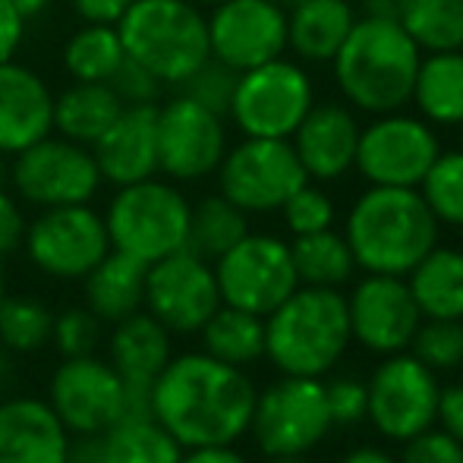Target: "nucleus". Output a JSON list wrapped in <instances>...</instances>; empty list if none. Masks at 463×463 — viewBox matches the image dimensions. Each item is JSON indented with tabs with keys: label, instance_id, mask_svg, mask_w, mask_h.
Segmentation results:
<instances>
[{
	"label": "nucleus",
	"instance_id": "nucleus-3",
	"mask_svg": "<svg viewBox=\"0 0 463 463\" xmlns=\"http://www.w3.org/2000/svg\"><path fill=\"white\" fill-rule=\"evenodd\" d=\"M420 61L422 51L397 19L356 16L331 61V73L350 108L378 117L410 104Z\"/></svg>",
	"mask_w": 463,
	"mask_h": 463
},
{
	"label": "nucleus",
	"instance_id": "nucleus-36",
	"mask_svg": "<svg viewBox=\"0 0 463 463\" xmlns=\"http://www.w3.org/2000/svg\"><path fill=\"white\" fill-rule=\"evenodd\" d=\"M54 337V312L35 297L0 299V344L6 354H38Z\"/></svg>",
	"mask_w": 463,
	"mask_h": 463
},
{
	"label": "nucleus",
	"instance_id": "nucleus-32",
	"mask_svg": "<svg viewBox=\"0 0 463 463\" xmlns=\"http://www.w3.org/2000/svg\"><path fill=\"white\" fill-rule=\"evenodd\" d=\"M108 463H180L184 445L148 416H123L108 432H101Z\"/></svg>",
	"mask_w": 463,
	"mask_h": 463
},
{
	"label": "nucleus",
	"instance_id": "nucleus-35",
	"mask_svg": "<svg viewBox=\"0 0 463 463\" xmlns=\"http://www.w3.org/2000/svg\"><path fill=\"white\" fill-rule=\"evenodd\" d=\"M123 57L127 51H123L120 32L108 23H89L70 38L63 51V63L76 82H108L123 63Z\"/></svg>",
	"mask_w": 463,
	"mask_h": 463
},
{
	"label": "nucleus",
	"instance_id": "nucleus-54",
	"mask_svg": "<svg viewBox=\"0 0 463 463\" xmlns=\"http://www.w3.org/2000/svg\"><path fill=\"white\" fill-rule=\"evenodd\" d=\"M6 382H10V354H6L4 344H0V394H4Z\"/></svg>",
	"mask_w": 463,
	"mask_h": 463
},
{
	"label": "nucleus",
	"instance_id": "nucleus-19",
	"mask_svg": "<svg viewBox=\"0 0 463 463\" xmlns=\"http://www.w3.org/2000/svg\"><path fill=\"white\" fill-rule=\"evenodd\" d=\"M208 48L240 73L284 57L287 10L271 0H221L208 19Z\"/></svg>",
	"mask_w": 463,
	"mask_h": 463
},
{
	"label": "nucleus",
	"instance_id": "nucleus-56",
	"mask_svg": "<svg viewBox=\"0 0 463 463\" xmlns=\"http://www.w3.org/2000/svg\"><path fill=\"white\" fill-rule=\"evenodd\" d=\"M6 297V275H4V259H0V299Z\"/></svg>",
	"mask_w": 463,
	"mask_h": 463
},
{
	"label": "nucleus",
	"instance_id": "nucleus-45",
	"mask_svg": "<svg viewBox=\"0 0 463 463\" xmlns=\"http://www.w3.org/2000/svg\"><path fill=\"white\" fill-rule=\"evenodd\" d=\"M25 240V218L19 205L0 189V259L16 252Z\"/></svg>",
	"mask_w": 463,
	"mask_h": 463
},
{
	"label": "nucleus",
	"instance_id": "nucleus-39",
	"mask_svg": "<svg viewBox=\"0 0 463 463\" xmlns=\"http://www.w3.org/2000/svg\"><path fill=\"white\" fill-rule=\"evenodd\" d=\"M280 218H284V227L290 231V237H303V233H318V231L335 227L337 205L322 186L306 180V184L280 205Z\"/></svg>",
	"mask_w": 463,
	"mask_h": 463
},
{
	"label": "nucleus",
	"instance_id": "nucleus-31",
	"mask_svg": "<svg viewBox=\"0 0 463 463\" xmlns=\"http://www.w3.org/2000/svg\"><path fill=\"white\" fill-rule=\"evenodd\" d=\"M290 256L299 284H309V287H335V290H344L356 278V271H360L354 252H350V243L335 227L293 237Z\"/></svg>",
	"mask_w": 463,
	"mask_h": 463
},
{
	"label": "nucleus",
	"instance_id": "nucleus-15",
	"mask_svg": "<svg viewBox=\"0 0 463 463\" xmlns=\"http://www.w3.org/2000/svg\"><path fill=\"white\" fill-rule=\"evenodd\" d=\"M48 403L70 435H101L127 413V384L95 354L63 356L51 375Z\"/></svg>",
	"mask_w": 463,
	"mask_h": 463
},
{
	"label": "nucleus",
	"instance_id": "nucleus-5",
	"mask_svg": "<svg viewBox=\"0 0 463 463\" xmlns=\"http://www.w3.org/2000/svg\"><path fill=\"white\" fill-rule=\"evenodd\" d=\"M123 51L161 82H184L212 57L208 19L193 0H133L117 19Z\"/></svg>",
	"mask_w": 463,
	"mask_h": 463
},
{
	"label": "nucleus",
	"instance_id": "nucleus-24",
	"mask_svg": "<svg viewBox=\"0 0 463 463\" xmlns=\"http://www.w3.org/2000/svg\"><path fill=\"white\" fill-rule=\"evenodd\" d=\"M108 350V363L129 391H152L155 378L174 356L171 331L146 309L114 322Z\"/></svg>",
	"mask_w": 463,
	"mask_h": 463
},
{
	"label": "nucleus",
	"instance_id": "nucleus-11",
	"mask_svg": "<svg viewBox=\"0 0 463 463\" xmlns=\"http://www.w3.org/2000/svg\"><path fill=\"white\" fill-rule=\"evenodd\" d=\"M441 142L432 123L420 114H391L372 117L369 127L360 129L354 171L369 186H407L416 189L439 158Z\"/></svg>",
	"mask_w": 463,
	"mask_h": 463
},
{
	"label": "nucleus",
	"instance_id": "nucleus-6",
	"mask_svg": "<svg viewBox=\"0 0 463 463\" xmlns=\"http://www.w3.org/2000/svg\"><path fill=\"white\" fill-rule=\"evenodd\" d=\"M331 432L325 378L278 375L256 394L250 439L262 458H309Z\"/></svg>",
	"mask_w": 463,
	"mask_h": 463
},
{
	"label": "nucleus",
	"instance_id": "nucleus-25",
	"mask_svg": "<svg viewBox=\"0 0 463 463\" xmlns=\"http://www.w3.org/2000/svg\"><path fill=\"white\" fill-rule=\"evenodd\" d=\"M354 23L350 0H299L287 10V51L303 63H331Z\"/></svg>",
	"mask_w": 463,
	"mask_h": 463
},
{
	"label": "nucleus",
	"instance_id": "nucleus-27",
	"mask_svg": "<svg viewBox=\"0 0 463 463\" xmlns=\"http://www.w3.org/2000/svg\"><path fill=\"white\" fill-rule=\"evenodd\" d=\"M410 104L432 127H463V48L422 54Z\"/></svg>",
	"mask_w": 463,
	"mask_h": 463
},
{
	"label": "nucleus",
	"instance_id": "nucleus-38",
	"mask_svg": "<svg viewBox=\"0 0 463 463\" xmlns=\"http://www.w3.org/2000/svg\"><path fill=\"white\" fill-rule=\"evenodd\" d=\"M410 354L439 375L463 369V322L458 318H422Z\"/></svg>",
	"mask_w": 463,
	"mask_h": 463
},
{
	"label": "nucleus",
	"instance_id": "nucleus-33",
	"mask_svg": "<svg viewBox=\"0 0 463 463\" xmlns=\"http://www.w3.org/2000/svg\"><path fill=\"white\" fill-rule=\"evenodd\" d=\"M250 233V214L237 208L224 195H208L195 208H189V233H186V250L202 256L205 262L224 256L231 246Z\"/></svg>",
	"mask_w": 463,
	"mask_h": 463
},
{
	"label": "nucleus",
	"instance_id": "nucleus-13",
	"mask_svg": "<svg viewBox=\"0 0 463 463\" xmlns=\"http://www.w3.org/2000/svg\"><path fill=\"white\" fill-rule=\"evenodd\" d=\"M25 250L35 269L61 280H80L110 252L104 218L89 205L44 208L25 227Z\"/></svg>",
	"mask_w": 463,
	"mask_h": 463
},
{
	"label": "nucleus",
	"instance_id": "nucleus-55",
	"mask_svg": "<svg viewBox=\"0 0 463 463\" xmlns=\"http://www.w3.org/2000/svg\"><path fill=\"white\" fill-rule=\"evenodd\" d=\"M262 463H312L309 458H265Z\"/></svg>",
	"mask_w": 463,
	"mask_h": 463
},
{
	"label": "nucleus",
	"instance_id": "nucleus-4",
	"mask_svg": "<svg viewBox=\"0 0 463 463\" xmlns=\"http://www.w3.org/2000/svg\"><path fill=\"white\" fill-rule=\"evenodd\" d=\"M350 347L347 297L335 287L299 284L265 316V360L278 375L328 378Z\"/></svg>",
	"mask_w": 463,
	"mask_h": 463
},
{
	"label": "nucleus",
	"instance_id": "nucleus-29",
	"mask_svg": "<svg viewBox=\"0 0 463 463\" xmlns=\"http://www.w3.org/2000/svg\"><path fill=\"white\" fill-rule=\"evenodd\" d=\"M123 108L127 104L117 98L110 82H76L54 101V127L63 133V139L95 146Z\"/></svg>",
	"mask_w": 463,
	"mask_h": 463
},
{
	"label": "nucleus",
	"instance_id": "nucleus-21",
	"mask_svg": "<svg viewBox=\"0 0 463 463\" xmlns=\"http://www.w3.org/2000/svg\"><path fill=\"white\" fill-rule=\"evenodd\" d=\"M155 104H127L110 129L95 142V165L114 186H129L155 177L158 171V139H155Z\"/></svg>",
	"mask_w": 463,
	"mask_h": 463
},
{
	"label": "nucleus",
	"instance_id": "nucleus-58",
	"mask_svg": "<svg viewBox=\"0 0 463 463\" xmlns=\"http://www.w3.org/2000/svg\"><path fill=\"white\" fill-rule=\"evenodd\" d=\"M4 174H6V167H4V155H0V186H4Z\"/></svg>",
	"mask_w": 463,
	"mask_h": 463
},
{
	"label": "nucleus",
	"instance_id": "nucleus-7",
	"mask_svg": "<svg viewBox=\"0 0 463 463\" xmlns=\"http://www.w3.org/2000/svg\"><path fill=\"white\" fill-rule=\"evenodd\" d=\"M189 208L193 205L186 195L161 180L148 177L120 186L104 218L110 250L127 252L146 265L186 250Z\"/></svg>",
	"mask_w": 463,
	"mask_h": 463
},
{
	"label": "nucleus",
	"instance_id": "nucleus-12",
	"mask_svg": "<svg viewBox=\"0 0 463 463\" xmlns=\"http://www.w3.org/2000/svg\"><path fill=\"white\" fill-rule=\"evenodd\" d=\"M306 171L290 139H256L246 136L240 146L224 152L218 165L221 195L246 214L280 212L287 199L306 184Z\"/></svg>",
	"mask_w": 463,
	"mask_h": 463
},
{
	"label": "nucleus",
	"instance_id": "nucleus-9",
	"mask_svg": "<svg viewBox=\"0 0 463 463\" xmlns=\"http://www.w3.org/2000/svg\"><path fill=\"white\" fill-rule=\"evenodd\" d=\"M316 104V86L297 61L275 57L240 73L231 101V117L243 136L256 139H290L309 108Z\"/></svg>",
	"mask_w": 463,
	"mask_h": 463
},
{
	"label": "nucleus",
	"instance_id": "nucleus-26",
	"mask_svg": "<svg viewBox=\"0 0 463 463\" xmlns=\"http://www.w3.org/2000/svg\"><path fill=\"white\" fill-rule=\"evenodd\" d=\"M146 262L120 250H110L82 278L86 280V306L104 325H114L120 318L133 316V312L142 309V299H146Z\"/></svg>",
	"mask_w": 463,
	"mask_h": 463
},
{
	"label": "nucleus",
	"instance_id": "nucleus-57",
	"mask_svg": "<svg viewBox=\"0 0 463 463\" xmlns=\"http://www.w3.org/2000/svg\"><path fill=\"white\" fill-rule=\"evenodd\" d=\"M271 4L284 6V10H290V6H293V4H299V0H271Z\"/></svg>",
	"mask_w": 463,
	"mask_h": 463
},
{
	"label": "nucleus",
	"instance_id": "nucleus-44",
	"mask_svg": "<svg viewBox=\"0 0 463 463\" xmlns=\"http://www.w3.org/2000/svg\"><path fill=\"white\" fill-rule=\"evenodd\" d=\"M108 82L123 104H155V98L161 92L158 76L148 73L142 63L129 61V57H123V63L117 67V73Z\"/></svg>",
	"mask_w": 463,
	"mask_h": 463
},
{
	"label": "nucleus",
	"instance_id": "nucleus-52",
	"mask_svg": "<svg viewBox=\"0 0 463 463\" xmlns=\"http://www.w3.org/2000/svg\"><path fill=\"white\" fill-rule=\"evenodd\" d=\"M407 0H360L363 16H382V19H397Z\"/></svg>",
	"mask_w": 463,
	"mask_h": 463
},
{
	"label": "nucleus",
	"instance_id": "nucleus-48",
	"mask_svg": "<svg viewBox=\"0 0 463 463\" xmlns=\"http://www.w3.org/2000/svg\"><path fill=\"white\" fill-rule=\"evenodd\" d=\"M180 463H250L237 445H202V448H184Z\"/></svg>",
	"mask_w": 463,
	"mask_h": 463
},
{
	"label": "nucleus",
	"instance_id": "nucleus-59",
	"mask_svg": "<svg viewBox=\"0 0 463 463\" xmlns=\"http://www.w3.org/2000/svg\"><path fill=\"white\" fill-rule=\"evenodd\" d=\"M193 4H208V6H214V4H221V0H193Z\"/></svg>",
	"mask_w": 463,
	"mask_h": 463
},
{
	"label": "nucleus",
	"instance_id": "nucleus-40",
	"mask_svg": "<svg viewBox=\"0 0 463 463\" xmlns=\"http://www.w3.org/2000/svg\"><path fill=\"white\" fill-rule=\"evenodd\" d=\"M237 82H240V70L221 63L218 57H208L180 86H184V95L193 98L195 104H202V108H208L218 117H227L231 114L233 92H237Z\"/></svg>",
	"mask_w": 463,
	"mask_h": 463
},
{
	"label": "nucleus",
	"instance_id": "nucleus-42",
	"mask_svg": "<svg viewBox=\"0 0 463 463\" xmlns=\"http://www.w3.org/2000/svg\"><path fill=\"white\" fill-rule=\"evenodd\" d=\"M325 397L335 429H354L366 422V382L356 375H331L325 378Z\"/></svg>",
	"mask_w": 463,
	"mask_h": 463
},
{
	"label": "nucleus",
	"instance_id": "nucleus-37",
	"mask_svg": "<svg viewBox=\"0 0 463 463\" xmlns=\"http://www.w3.org/2000/svg\"><path fill=\"white\" fill-rule=\"evenodd\" d=\"M416 189L441 227L463 231V148H441Z\"/></svg>",
	"mask_w": 463,
	"mask_h": 463
},
{
	"label": "nucleus",
	"instance_id": "nucleus-22",
	"mask_svg": "<svg viewBox=\"0 0 463 463\" xmlns=\"http://www.w3.org/2000/svg\"><path fill=\"white\" fill-rule=\"evenodd\" d=\"M70 432L42 397L0 401V463H63Z\"/></svg>",
	"mask_w": 463,
	"mask_h": 463
},
{
	"label": "nucleus",
	"instance_id": "nucleus-2",
	"mask_svg": "<svg viewBox=\"0 0 463 463\" xmlns=\"http://www.w3.org/2000/svg\"><path fill=\"white\" fill-rule=\"evenodd\" d=\"M344 240L360 271L407 278L416 262L441 243V224L420 189L366 186L344 218Z\"/></svg>",
	"mask_w": 463,
	"mask_h": 463
},
{
	"label": "nucleus",
	"instance_id": "nucleus-41",
	"mask_svg": "<svg viewBox=\"0 0 463 463\" xmlns=\"http://www.w3.org/2000/svg\"><path fill=\"white\" fill-rule=\"evenodd\" d=\"M101 318L95 316L89 306H73V309L54 316V337L63 356H89L95 354L98 341H101Z\"/></svg>",
	"mask_w": 463,
	"mask_h": 463
},
{
	"label": "nucleus",
	"instance_id": "nucleus-18",
	"mask_svg": "<svg viewBox=\"0 0 463 463\" xmlns=\"http://www.w3.org/2000/svg\"><path fill=\"white\" fill-rule=\"evenodd\" d=\"M155 139H158V171L186 184L218 171L227 152L224 117L212 114L186 95L158 108Z\"/></svg>",
	"mask_w": 463,
	"mask_h": 463
},
{
	"label": "nucleus",
	"instance_id": "nucleus-28",
	"mask_svg": "<svg viewBox=\"0 0 463 463\" xmlns=\"http://www.w3.org/2000/svg\"><path fill=\"white\" fill-rule=\"evenodd\" d=\"M407 287L422 318L463 322V250L435 243L407 275Z\"/></svg>",
	"mask_w": 463,
	"mask_h": 463
},
{
	"label": "nucleus",
	"instance_id": "nucleus-47",
	"mask_svg": "<svg viewBox=\"0 0 463 463\" xmlns=\"http://www.w3.org/2000/svg\"><path fill=\"white\" fill-rule=\"evenodd\" d=\"M23 23L25 19L16 13V6L10 0H0V63L10 61L13 51L23 42Z\"/></svg>",
	"mask_w": 463,
	"mask_h": 463
},
{
	"label": "nucleus",
	"instance_id": "nucleus-20",
	"mask_svg": "<svg viewBox=\"0 0 463 463\" xmlns=\"http://www.w3.org/2000/svg\"><path fill=\"white\" fill-rule=\"evenodd\" d=\"M360 120L344 101L312 104L290 136V146L312 184H335L354 171L360 146Z\"/></svg>",
	"mask_w": 463,
	"mask_h": 463
},
{
	"label": "nucleus",
	"instance_id": "nucleus-43",
	"mask_svg": "<svg viewBox=\"0 0 463 463\" xmlns=\"http://www.w3.org/2000/svg\"><path fill=\"white\" fill-rule=\"evenodd\" d=\"M397 463H463V445L441 426H432L403 441Z\"/></svg>",
	"mask_w": 463,
	"mask_h": 463
},
{
	"label": "nucleus",
	"instance_id": "nucleus-53",
	"mask_svg": "<svg viewBox=\"0 0 463 463\" xmlns=\"http://www.w3.org/2000/svg\"><path fill=\"white\" fill-rule=\"evenodd\" d=\"M13 6H16V13L23 19H29V16H38V13L44 10V4H48V0H10Z\"/></svg>",
	"mask_w": 463,
	"mask_h": 463
},
{
	"label": "nucleus",
	"instance_id": "nucleus-23",
	"mask_svg": "<svg viewBox=\"0 0 463 463\" xmlns=\"http://www.w3.org/2000/svg\"><path fill=\"white\" fill-rule=\"evenodd\" d=\"M54 127V98L32 70L0 63V155H19Z\"/></svg>",
	"mask_w": 463,
	"mask_h": 463
},
{
	"label": "nucleus",
	"instance_id": "nucleus-1",
	"mask_svg": "<svg viewBox=\"0 0 463 463\" xmlns=\"http://www.w3.org/2000/svg\"><path fill=\"white\" fill-rule=\"evenodd\" d=\"M250 372L221 363L205 350L171 356L152 384V416L184 448L237 445L250 435L256 410Z\"/></svg>",
	"mask_w": 463,
	"mask_h": 463
},
{
	"label": "nucleus",
	"instance_id": "nucleus-30",
	"mask_svg": "<svg viewBox=\"0 0 463 463\" xmlns=\"http://www.w3.org/2000/svg\"><path fill=\"white\" fill-rule=\"evenodd\" d=\"M202 350L231 366L250 369L265 360V318L221 303L199 331Z\"/></svg>",
	"mask_w": 463,
	"mask_h": 463
},
{
	"label": "nucleus",
	"instance_id": "nucleus-51",
	"mask_svg": "<svg viewBox=\"0 0 463 463\" xmlns=\"http://www.w3.org/2000/svg\"><path fill=\"white\" fill-rule=\"evenodd\" d=\"M335 463H397V454L382 445H356L347 454H341Z\"/></svg>",
	"mask_w": 463,
	"mask_h": 463
},
{
	"label": "nucleus",
	"instance_id": "nucleus-16",
	"mask_svg": "<svg viewBox=\"0 0 463 463\" xmlns=\"http://www.w3.org/2000/svg\"><path fill=\"white\" fill-rule=\"evenodd\" d=\"M221 306L214 265L189 250L148 265L142 309L152 312L171 335H199Z\"/></svg>",
	"mask_w": 463,
	"mask_h": 463
},
{
	"label": "nucleus",
	"instance_id": "nucleus-46",
	"mask_svg": "<svg viewBox=\"0 0 463 463\" xmlns=\"http://www.w3.org/2000/svg\"><path fill=\"white\" fill-rule=\"evenodd\" d=\"M439 426L463 445V382L441 384L439 397Z\"/></svg>",
	"mask_w": 463,
	"mask_h": 463
},
{
	"label": "nucleus",
	"instance_id": "nucleus-8",
	"mask_svg": "<svg viewBox=\"0 0 463 463\" xmlns=\"http://www.w3.org/2000/svg\"><path fill=\"white\" fill-rule=\"evenodd\" d=\"M366 422L384 441L416 439L426 429L439 426L441 375L432 372L410 350L382 356L366 378Z\"/></svg>",
	"mask_w": 463,
	"mask_h": 463
},
{
	"label": "nucleus",
	"instance_id": "nucleus-49",
	"mask_svg": "<svg viewBox=\"0 0 463 463\" xmlns=\"http://www.w3.org/2000/svg\"><path fill=\"white\" fill-rule=\"evenodd\" d=\"M129 4L133 0H73L80 16H86L89 23H108V25H114L127 13Z\"/></svg>",
	"mask_w": 463,
	"mask_h": 463
},
{
	"label": "nucleus",
	"instance_id": "nucleus-34",
	"mask_svg": "<svg viewBox=\"0 0 463 463\" xmlns=\"http://www.w3.org/2000/svg\"><path fill=\"white\" fill-rule=\"evenodd\" d=\"M397 23L422 54L463 48V0H407Z\"/></svg>",
	"mask_w": 463,
	"mask_h": 463
},
{
	"label": "nucleus",
	"instance_id": "nucleus-50",
	"mask_svg": "<svg viewBox=\"0 0 463 463\" xmlns=\"http://www.w3.org/2000/svg\"><path fill=\"white\" fill-rule=\"evenodd\" d=\"M63 463H108L101 435H70L67 460Z\"/></svg>",
	"mask_w": 463,
	"mask_h": 463
},
{
	"label": "nucleus",
	"instance_id": "nucleus-14",
	"mask_svg": "<svg viewBox=\"0 0 463 463\" xmlns=\"http://www.w3.org/2000/svg\"><path fill=\"white\" fill-rule=\"evenodd\" d=\"M344 297H347L350 337L356 347L372 356L410 350L422 325V312L410 293L407 278L363 271L360 280H350V293Z\"/></svg>",
	"mask_w": 463,
	"mask_h": 463
},
{
	"label": "nucleus",
	"instance_id": "nucleus-17",
	"mask_svg": "<svg viewBox=\"0 0 463 463\" xmlns=\"http://www.w3.org/2000/svg\"><path fill=\"white\" fill-rule=\"evenodd\" d=\"M13 184L19 195L32 205H86L98 193L101 171L95 155L70 139H38L25 152H19L13 165Z\"/></svg>",
	"mask_w": 463,
	"mask_h": 463
},
{
	"label": "nucleus",
	"instance_id": "nucleus-10",
	"mask_svg": "<svg viewBox=\"0 0 463 463\" xmlns=\"http://www.w3.org/2000/svg\"><path fill=\"white\" fill-rule=\"evenodd\" d=\"M212 265L221 303L262 318L299 287L290 243L275 233H246Z\"/></svg>",
	"mask_w": 463,
	"mask_h": 463
}]
</instances>
